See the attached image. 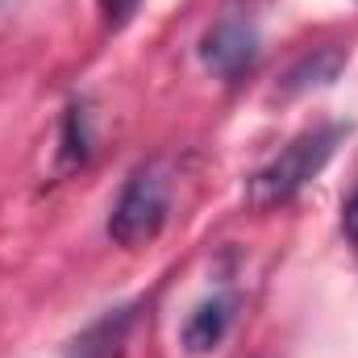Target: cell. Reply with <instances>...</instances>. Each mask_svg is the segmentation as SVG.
Returning a JSON list of instances; mask_svg holds the SVG:
<instances>
[{"label": "cell", "instance_id": "obj_6", "mask_svg": "<svg viewBox=\"0 0 358 358\" xmlns=\"http://www.w3.org/2000/svg\"><path fill=\"white\" fill-rule=\"evenodd\" d=\"M346 67V50L342 46H313L308 55H300L287 76L279 80V96H300L308 88H329Z\"/></svg>", "mask_w": 358, "mask_h": 358}, {"label": "cell", "instance_id": "obj_7", "mask_svg": "<svg viewBox=\"0 0 358 358\" xmlns=\"http://www.w3.org/2000/svg\"><path fill=\"white\" fill-rule=\"evenodd\" d=\"M92 113L88 100H71L63 108V121H59V167L71 171V167H84L92 159Z\"/></svg>", "mask_w": 358, "mask_h": 358}, {"label": "cell", "instance_id": "obj_2", "mask_svg": "<svg viewBox=\"0 0 358 358\" xmlns=\"http://www.w3.org/2000/svg\"><path fill=\"white\" fill-rule=\"evenodd\" d=\"M346 134H350L346 121H329V125H317V129H304L300 138H292L267 167H259L250 176V183H246L250 208L267 213V208H279V204L296 200L304 183H313L325 171V163L334 159V150H338V142Z\"/></svg>", "mask_w": 358, "mask_h": 358}, {"label": "cell", "instance_id": "obj_3", "mask_svg": "<svg viewBox=\"0 0 358 358\" xmlns=\"http://www.w3.org/2000/svg\"><path fill=\"white\" fill-rule=\"evenodd\" d=\"M259 59H263V38H259L255 21H246V17H221L200 34V63L221 84L246 80L259 67Z\"/></svg>", "mask_w": 358, "mask_h": 358}, {"label": "cell", "instance_id": "obj_8", "mask_svg": "<svg viewBox=\"0 0 358 358\" xmlns=\"http://www.w3.org/2000/svg\"><path fill=\"white\" fill-rule=\"evenodd\" d=\"M96 8H100V21H104V29H125L134 17H138V8H142V0H96Z\"/></svg>", "mask_w": 358, "mask_h": 358}, {"label": "cell", "instance_id": "obj_4", "mask_svg": "<svg viewBox=\"0 0 358 358\" xmlns=\"http://www.w3.org/2000/svg\"><path fill=\"white\" fill-rule=\"evenodd\" d=\"M234 317H238V300H234L229 292H217V296L200 300V304L187 313L183 329H179L183 350H187V355H213V350L225 342Z\"/></svg>", "mask_w": 358, "mask_h": 358}, {"label": "cell", "instance_id": "obj_1", "mask_svg": "<svg viewBox=\"0 0 358 358\" xmlns=\"http://www.w3.org/2000/svg\"><path fill=\"white\" fill-rule=\"evenodd\" d=\"M171 196H176L171 159L155 155V159L138 163L108 208V242L121 250L150 246L171 221Z\"/></svg>", "mask_w": 358, "mask_h": 358}, {"label": "cell", "instance_id": "obj_5", "mask_svg": "<svg viewBox=\"0 0 358 358\" xmlns=\"http://www.w3.org/2000/svg\"><path fill=\"white\" fill-rule=\"evenodd\" d=\"M134 325H138V308L134 304L108 308L104 317H96L88 329L71 342V355L67 358H125Z\"/></svg>", "mask_w": 358, "mask_h": 358}, {"label": "cell", "instance_id": "obj_9", "mask_svg": "<svg viewBox=\"0 0 358 358\" xmlns=\"http://www.w3.org/2000/svg\"><path fill=\"white\" fill-rule=\"evenodd\" d=\"M342 234H346V238L358 246V192L346 200V204H342Z\"/></svg>", "mask_w": 358, "mask_h": 358}]
</instances>
